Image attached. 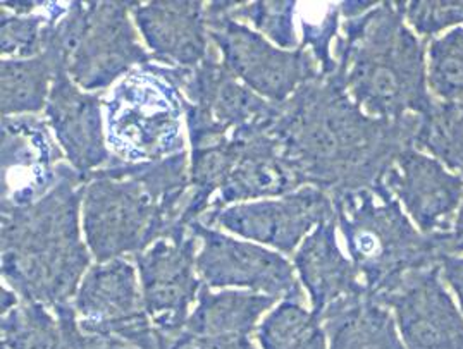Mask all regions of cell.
<instances>
[{"instance_id": "cell-6", "label": "cell", "mask_w": 463, "mask_h": 349, "mask_svg": "<svg viewBox=\"0 0 463 349\" xmlns=\"http://www.w3.org/2000/svg\"><path fill=\"white\" fill-rule=\"evenodd\" d=\"M173 118V105L164 100L161 93L146 90L145 100L138 99L137 102H131L129 108L121 102L118 105L114 119L119 129L112 131L116 137L114 145H119L135 158L161 152L167 145V133H175Z\"/></svg>"}, {"instance_id": "cell-10", "label": "cell", "mask_w": 463, "mask_h": 349, "mask_svg": "<svg viewBox=\"0 0 463 349\" xmlns=\"http://www.w3.org/2000/svg\"><path fill=\"white\" fill-rule=\"evenodd\" d=\"M398 11L409 23L413 33L424 40L445 35L446 30L463 26V2L446 0H420V2H396Z\"/></svg>"}, {"instance_id": "cell-1", "label": "cell", "mask_w": 463, "mask_h": 349, "mask_svg": "<svg viewBox=\"0 0 463 349\" xmlns=\"http://www.w3.org/2000/svg\"><path fill=\"white\" fill-rule=\"evenodd\" d=\"M350 61V87L379 119L420 118L436 102L429 90L426 43L396 4L377 7L356 24Z\"/></svg>"}, {"instance_id": "cell-9", "label": "cell", "mask_w": 463, "mask_h": 349, "mask_svg": "<svg viewBox=\"0 0 463 349\" xmlns=\"http://www.w3.org/2000/svg\"><path fill=\"white\" fill-rule=\"evenodd\" d=\"M428 80L436 100L463 105V26L430 40Z\"/></svg>"}, {"instance_id": "cell-12", "label": "cell", "mask_w": 463, "mask_h": 349, "mask_svg": "<svg viewBox=\"0 0 463 349\" xmlns=\"http://www.w3.org/2000/svg\"><path fill=\"white\" fill-rule=\"evenodd\" d=\"M446 250H448V255L463 253V203L457 212L453 226L446 232Z\"/></svg>"}, {"instance_id": "cell-8", "label": "cell", "mask_w": 463, "mask_h": 349, "mask_svg": "<svg viewBox=\"0 0 463 349\" xmlns=\"http://www.w3.org/2000/svg\"><path fill=\"white\" fill-rule=\"evenodd\" d=\"M413 146L439 160L463 181V105L436 100L419 118Z\"/></svg>"}, {"instance_id": "cell-5", "label": "cell", "mask_w": 463, "mask_h": 349, "mask_svg": "<svg viewBox=\"0 0 463 349\" xmlns=\"http://www.w3.org/2000/svg\"><path fill=\"white\" fill-rule=\"evenodd\" d=\"M331 349H407L386 305L373 295L341 297L329 315Z\"/></svg>"}, {"instance_id": "cell-7", "label": "cell", "mask_w": 463, "mask_h": 349, "mask_svg": "<svg viewBox=\"0 0 463 349\" xmlns=\"http://www.w3.org/2000/svg\"><path fill=\"white\" fill-rule=\"evenodd\" d=\"M205 251L215 253L224 260L203 255L202 270L213 284H253L272 289L285 284L286 263L257 248L232 241H213Z\"/></svg>"}, {"instance_id": "cell-11", "label": "cell", "mask_w": 463, "mask_h": 349, "mask_svg": "<svg viewBox=\"0 0 463 349\" xmlns=\"http://www.w3.org/2000/svg\"><path fill=\"white\" fill-rule=\"evenodd\" d=\"M439 269H441V278L455 293L463 312V257L445 255L439 262Z\"/></svg>"}, {"instance_id": "cell-4", "label": "cell", "mask_w": 463, "mask_h": 349, "mask_svg": "<svg viewBox=\"0 0 463 349\" xmlns=\"http://www.w3.org/2000/svg\"><path fill=\"white\" fill-rule=\"evenodd\" d=\"M383 183L424 234L448 232L462 207V179L413 145L392 160Z\"/></svg>"}, {"instance_id": "cell-3", "label": "cell", "mask_w": 463, "mask_h": 349, "mask_svg": "<svg viewBox=\"0 0 463 349\" xmlns=\"http://www.w3.org/2000/svg\"><path fill=\"white\" fill-rule=\"evenodd\" d=\"M375 299L392 308L407 349H463V315L446 291L439 265L410 272Z\"/></svg>"}, {"instance_id": "cell-2", "label": "cell", "mask_w": 463, "mask_h": 349, "mask_svg": "<svg viewBox=\"0 0 463 349\" xmlns=\"http://www.w3.org/2000/svg\"><path fill=\"white\" fill-rule=\"evenodd\" d=\"M339 217L358 278L374 297L448 255L446 232L424 234L413 226L383 179L345 193Z\"/></svg>"}]
</instances>
